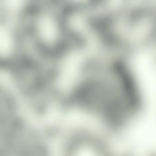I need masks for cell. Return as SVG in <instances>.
<instances>
[{"label": "cell", "mask_w": 156, "mask_h": 156, "mask_svg": "<svg viewBox=\"0 0 156 156\" xmlns=\"http://www.w3.org/2000/svg\"><path fill=\"white\" fill-rule=\"evenodd\" d=\"M99 21L105 42L115 47L139 48L156 43V10L145 7L116 11Z\"/></svg>", "instance_id": "1"}]
</instances>
